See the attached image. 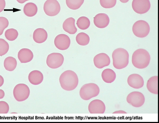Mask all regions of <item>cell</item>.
Masks as SVG:
<instances>
[{"mask_svg": "<svg viewBox=\"0 0 159 123\" xmlns=\"http://www.w3.org/2000/svg\"><path fill=\"white\" fill-rule=\"evenodd\" d=\"M11 113H17L16 112H12Z\"/></svg>", "mask_w": 159, "mask_h": 123, "instance_id": "obj_38", "label": "cell"}, {"mask_svg": "<svg viewBox=\"0 0 159 123\" xmlns=\"http://www.w3.org/2000/svg\"><path fill=\"white\" fill-rule=\"evenodd\" d=\"M93 63L96 68L101 69L109 65L110 63V59L109 57L106 54L101 53L94 56L93 58Z\"/></svg>", "mask_w": 159, "mask_h": 123, "instance_id": "obj_13", "label": "cell"}, {"mask_svg": "<svg viewBox=\"0 0 159 123\" xmlns=\"http://www.w3.org/2000/svg\"><path fill=\"white\" fill-rule=\"evenodd\" d=\"M43 10L45 14L50 16L57 15L60 12L61 7L57 0H47L43 5Z\"/></svg>", "mask_w": 159, "mask_h": 123, "instance_id": "obj_8", "label": "cell"}, {"mask_svg": "<svg viewBox=\"0 0 159 123\" xmlns=\"http://www.w3.org/2000/svg\"><path fill=\"white\" fill-rule=\"evenodd\" d=\"M132 6L135 12L142 14L146 13L149 10L151 4L149 0H133Z\"/></svg>", "mask_w": 159, "mask_h": 123, "instance_id": "obj_10", "label": "cell"}, {"mask_svg": "<svg viewBox=\"0 0 159 123\" xmlns=\"http://www.w3.org/2000/svg\"><path fill=\"white\" fill-rule=\"evenodd\" d=\"M109 18L108 15L104 13H100L96 15L93 19L94 25L97 27L102 29L107 27L109 24Z\"/></svg>", "mask_w": 159, "mask_h": 123, "instance_id": "obj_15", "label": "cell"}, {"mask_svg": "<svg viewBox=\"0 0 159 123\" xmlns=\"http://www.w3.org/2000/svg\"><path fill=\"white\" fill-rule=\"evenodd\" d=\"M150 56L146 50L139 49L133 53L132 58V62L134 66L139 69H143L149 64Z\"/></svg>", "mask_w": 159, "mask_h": 123, "instance_id": "obj_2", "label": "cell"}, {"mask_svg": "<svg viewBox=\"0 0 159 123\" xmlns=\"http://www.w3.org/2000/svg\"><path fill=\"white\" fill-rule=\"evenodd\" d=\"M30 90L25 84L20 83L16 85L13 90V94L15 99L22 102L27 99L30 94Z\"/></svg>", "mask_w": 159, "mask_h": 123, "instance_id": "obj_6", "label": "cell"}, {"mask_svg": "<svg viewBox=\"0 0 159 123\" xmlns=\"http://www.w3.org/2000/svg\"><path fill=\"white\" fill-rule=\"evenodd\" d=\"M34 55L30 49L24 48L21 49L18 53V58L21 63H26L31 61L33 59Z\"/></svg>", "mask_w": 159, "mask_h": 123, "instance_id": "obj_16", "label": "cell"}, {"mask_svg": "<svg viewBox=\"0 0 159 123\" xmlns=\"http://www.w3.org/2000/svg\"><path fill=\"white\" fill-rule=\"evenodd\" d=\"M64 61L62 54L59 53H52L48 55L46 59L47 66L52 69H56L60 67Z\"/></svg>", "mask_w": 159, "mask_h": 123, "instance_id": "obj_7", "label": "cell"}, {"mask_svg": "<svg viewBox=\"0 0 159 123\" xmlns=\"http://www.w3.org/2000/svg\"><path fill=\"white\" fill-rule=\"evenodd\" d=\"M76 40L80 45L85 46L89 44L90 41L89 36L85 33L81 32L76 35Z\"/></svg>", "mask_w": 159, "mask_h": 123, "instance_id": "obj_24", "label": "cell"}, {"mask_svg": "<svg viewBox=\"0 0 159 123\" xmlns=\"http://www.w3.org/2000/svg\"><path fill=\"white\" fill-rule=\"evenodd\" d=\"M59 81L61 87L66 91H71L77 87L79 82L77 74L71 70H67L60 75Z\"/></svg>", "mask_w": 159, "mask_h": 123, "instance_id": "obj_1", "label": "cell"}, {"mask_svg": "<svg viewBox=\"0 0 159 123\" xmlns=\"http://www.w3.org/2000/svg\"><path fill=\"white\" fill-rule=\"evenodd\" d=\"M18 33L17 31L13 28L9 29L7 30L5 33L6 39L9 41H13L17 37Z\"/></svg>", "mask_w": 159, "mask_h": 123, "instance_id": "obj_27", "label": "cell"}, {"mask_svg": "<svg viewBox=\"0 0 159 123\" xmlns=\"http://www.w3.org/2000/svg\"><path fill=\"white\" fill-rule=\"evenodd\" d=\"M5 94L4 91L2 89H0V99L3 98L4 97Z\"/></svg>", "mask_w": 159, "mask_h": 123, "instance_id": "obj_33", "label": "cell"}, {"mask_svg": "<svg viewBox=\"0 0 159 123\" xmlns=\"http://www.w3.org/2000/svg\"><path fill=\"white\" fill-rule=\"evenodd\" d=\"M8 104L4 101H0V114L7 113L9 111Z\"/></svg>", "mask_w": 159, "mask_h": 123, "instance_id": "obj_31", "label": "cell"}, {"mask_svg": "<svg viewBox=\"0 0 159 123\" xmlns=\"http://www.w3.org/2000/svg\"><path fill=\"white\" fill-rule=\"evenodd\" d=\"M113 113H126V112L123 110L116 111Z\"/></svg>", "mask_w": 159, "mask_h": 123, "instance_id": "obj_35", "label": "cell"}, {"mask_svg": "<svg viewBox=\"0 0 159 123\" xmlns=\"http://www.w3.org/2000/svg\"><path fill=\"white\" fill-rule=\"evenodd\" d=\"M9 21L6 18L0 17V36L2 35L4 30L8 26Z\"/></svg>", "mask_w": 159, "mask_h": 123, "instance_id": "obj_30", "label": "cell"}, {"mask_svg": "<svg viewBox=\"0 0 159 123\" xmlns=\"http://www.w3.org/2000/svg\"><path fill=\"white\" fill-rule=\"evenodd\" d=\"M100 89L98 86L93 83L84 85L80 90L81 98L85 100H88L97 96L99 94Z\"/></svg>", "mask_w": 159, "mask_h": 123, "instance_id": "obj_4", "label": "cell"}, {"mask_svg": "<svg viewBox=\"0 0 159 123\" xmlns=\"http://www.w3.org/2000/svg\"><path fill=\"white\" fill-rule=\"evenodd\" d=\"M157 76H152L150 78L147 83V87L148 90L151 93L157 94L158 92Z\"/></svg>", "mask_w": 159, "mask_h": 123, "instance_id": "obj_20", "label": "cell"}, {"mask_svg": "<svg viewBox=\"0 0 159 123\" xmlns=\"http://www.w3.org/2000/svg\"><path fill=\"white\" fill-rule=\"evenodd\" d=\"M101 76L103 81L107 83H112L116 77L115 72L110 68H106L103 70Z\"/></svg>", "mask_w": 159, "mask_h": 123, "instance_id": "obj_21", "label": "cell"}, {"mask_svg": "<svg viewBox=\"0 0 159 123\" xmlns=\"http://www.w3.org/2000/svg\"><path fill=\"white\" fill-rule=\"evenodd\" d=\"M145 97L141 92H132L128 94L126 98L127 102L133 106L138 108L142 106L145 102Z\"/></svg>", "mask_w": 159, "mask_h": 123, "instance_id": "obj_9", "label": "cell"}, {"mask_svg": "<svg viewBox=\"0 0 159 123\" xmlns=\"http://www.w3.org/2000/svg\"><path fill=\"white\" fill-rule=\"evenodd\" d=\"M17 62L16 59L12 56L6 58L4 61V66L6 70L8 71H12L16 68Z\"/></svg>", "mask_w": 159, "mask_h": 123, "instance_id": "obj_23", "label": "cell"}, {"mask_svg": "<svg viewBox=\"0 0 159 123\" xmlns=\"http://www.w3.org/2000/svg\"><path fill=\"white\" fill-rule=\"evenodd\" d=\"M5 6V0H0V12H2L4 10Z\"/></svg>", "mask_w": 159, "mask_h": 123, "instance_id": "obj_32", "label": "cell"}, {"mask_svg": "<svg viewBox=\"0 0 159 123\" xmlns=\"http://www.w3.org/2000/svg\"><path fill=\"white\" fill-rule=\"evenodd\" d=\"M84 0H66V5L70 9L75 10L79 8L83 4Z\"/></svg>", "mask_w": 159, "mask_h": 123, "instance_id": "obj_26", "label": "cell"}, {"mask_svg": "<svg viewBox=\"0 0 159 123\" xmlns=\"http://www.w3.org/2000/svg\"><path fill=\"white\" fill-rule=\"evenodd\" d=\"M116 3V0H100L101 6L105 8H110L114 7Z\"/></svg>", "mask_w": 159, "mask_h": 123, "instance_id": "obj_29", "label": "cell"}, {"mask_svg": "<svg viewBox=\"0 0 159 123\" xmlns=\"http://www.w3.org/2000/svg\"><path fill=\"white\" fill-rule=\"evenodd\" d=\"M29 0H16L17 1L20 3H23Z\"/></svg>", "mask_w": 159, "mask_h": 123, "instance_id": "obj_36", "label": "cell"}, {"mask_svg": "<svg viewBox=\"0 0 159 123\" xmlns=\"http://www.w3.org/2000/svg\"><path fill=\"white\" fill-rule=\"evenodd\" d=\"M23 11L25 14L28 17H31L37 14L38 8L36 5L33 2H28L24 6Z\"/></svg>", "mask_w": 159, "mask_h": 123, "instance_id": "obj_22", "label": "cell"}, {"mask_svg": "<svg viewBox=\"0 0 159 123\" xmlns=\"http://www.w3.org/2000/svg\"><path fill=\"white\" fill-rule=\"evenodd\" d=\"M28 78L29 82L31 84L37 85L41 84L43 81V76L40 71L34 70L29 73Z\"/></svg>", "mask_w": 159, "mask_h": 123, "instance_id": "obj_17", "label": "cell"}, {"mask_svg": "<svg viewBox=\"0 0 159 123\" xmlns=\"http://www.w3.org/2000/svg\"><path fill=\"white\" fill-rule=\"evenodd\" d=\"M75 19L73 17H69L66 19L63 23V30L70 34H75L77 30L75 25Z\"/></svg>", "mask_w": 159, "mask_h": 123, "instance_id": "obj_18", "label": "cell"}, {"mask_svg": "<svg viewBox=\"0 0 159 123\" xmlns=\"http://www.w3.org/2000/svg\"><path fill=\"white\" fill-rule=\"evenodd\" d=\"M4 82V79L3 77L0 75V87L2 86Z\"/></svg>", "mask_w": 159, "mask_h": 123, "instance_id": "obj_34", "label": "cell"}, {"mask_svg": "<svg viewBox=\"0 0 159 123\" xmlns=\"http://www.w3.org/2000/svg\"><path fill=\"white\" fill-rule=\"evenodd\" d=\"M112 57L113 65L118 69H121L126 67L129 62V55L125 49L119 48L115 50L112 52Z\"/></svg>", "mask_w": 159, "mask_h": 123, "instance_id": "obj_3", "label": "cell"}, {"mask_svg": "<svg viewBox=\"0 0 159 123\" xmlns=\"http://www.w3.org/2000/svg\"><path fill=\"white\" fill-rule=\"evenodd\" d=\"M120 2L123 3H125L129 1V0H119Z\"/></svg>", "mask_w": 159, "mask_h": 123, "instance_id": "obj_37", "label": "cell"}, {"mask_svg": "<svg viewBox=\"0 0 159 123\" xmlns=\"http://www.w3.org/2000/svg\"><path fill=\"white\" fill-rule=\"evenodd\" d=\"M9 45L4 39L0 38V56L6 54L9 49Z\"/></svg>", "mask_w": 159, "mask_h": 123, "instance_id": "obj_28", "label": "cell"}, {"mask_svg": "<svg viewBox=\"0 0 159 123\" xmlns=\"http://www.w3.org/2000/svg\"><path fill=\"white\" fill-rule=\"evenodd\" d=\"M33 37L35 42L38 43H41L46 40L48 37V33L44 29L39 28L34 31Z\"/></svg>", "mask_w": 159, "mask_h": 123, "instance_id": "obj_19", "label": "cell"}, {"mask_svg": "<svg viewBox=\"0 0 159 123\" xmlns=\"http://www.w3.org/2000/svg\"><path fill=\"white\" fill-rule=\"evenodd\" d=\"M106 107L102 100L96 99L92 101L88 106V110L91 114H102L105 111Z\"/></svg>", "mask_w": 159, "mask_h": 123, "instance_id": "obj_12", "label": "cell"}, {"mask_svg": "<svg viewBox=\"0 0 159 123\" xmlns=\"http://www.w3.org/2000/svg\"><path fill=\"white\" fill-rule=\"evenodd\" d=\"M55 46L61 50H65L68 48L70 44V40L66 35L61 34L57 35L54 40Z\"/></svg>", "mask_w": 159, "mask_h": 123, "instance_id": "obj_11", "label": "cell"}, {"mask_svg": "<svg viewBox=\"0 0 159 123\" xmlns=\"http://www.w3.org/2000/svg\"><path fill=\"white\" fill-rule=\"evenodd\" d=\"M127 81L130 86L136 89L142 87L144 84V81L143 77L136 73L132 74L129 76Z\"/></svg>", "mask_w": 159, "mask_h": 123, "instance_id": "obj_14", "label": "cell"}, {"mask_svg": "<svg viewBox=\"0 0 159 123\" xmlns=\"http://www.w3.org/2000/svg\"><path fill=\"white\" fill-rule=\"evenodd\" d=\"M77 27L81 30H85L89 27L90 21L86 17L82 16L79 18L76 22Z\"/></svg>", "mask_w": 159, "mask_h": 123, "instance_id": "obj_25", "label": "cell"}, {"mask_svg": "<svg viewBox=\"0 0 159 123\" xmlns=\"http://www.w3.org/2000/svg\"><path fill=\"white\" fill-rule=\"evenodd\" d=\"M150 27L148 24L144 20H140L136 21L132 27V31L136 37L143 38L149 34Z\"/></svg>", "mask_w": 159, "mask_h": 123, "instance_id": "obj_5", "label": "cell"}]
</instances>
